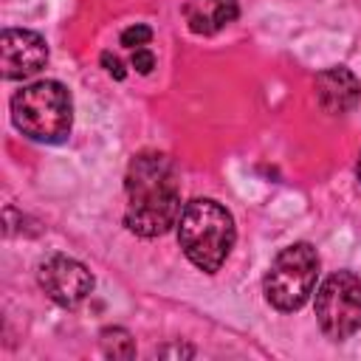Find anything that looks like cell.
Masks as SVG:
<instances>
[{"mask_svg":"<svg viewBox=\"0 0 361 361\" xmlns=\"http://www.w3.org/2000/svg\"><path fill=\"white\" fill-rule=\"evenodd\" d=\"M149 39H152V28L149 25H141V23H135V25H130V28L121 31V45H127V48H141Z\"/></svg>","mask_w":361,"mask_h":361,"instance_id":"11","label":"cell"},{"mask_svg":"<svg viewBox=\"0 0 361 361\" xmlns=\"http://www.w3.org/2000/svg\"><path fill=\"white\" fill-rule=\"evenodd\" d=\"M11 124L37 144H62L73 127L71 90L56 79L25 85L11 96Z\"/></svg>","mask_w":361,"mask_h":361,"instance_id":"3","label":"cell"},{"mask_svg":"<svg viewBox=\"0 0 361 361\" xmlns=\"http://www.w3.org/2000/svg\"><path fill=\"white\" fill-rule=\"evenodd\" d=\"M130 62H133V68L138 71V73H152V68H155V54L149 51V48H135L133 51V56H130Z\"/></svg>","mask_w":361,"mask_h":361,"instance_id":"12","label":"cell"},{"mask_svg":"<svg viewBox=\"0 0 361 361\" xmlns=\"http://www.w3.org/2000/svg\"><path fill=\"white\" fill-rule=\"evenodd\" d=\"M37 282L59 307H79L93 290V274L68 254H51L37 268Z\"/></svg>","mask_w":361,"mask_h":361,"instance_id":"6","label":"cell"},{"mask_svg":"<svg viewBox=\"0 0 361 361\" xmlns=\"http://www.w3.org/2000/svg\"><path fill=\"white\" fill-rule=\"evenodd\" d=\"M99 347H102V355L104 358H133L135 355V341L133 336L124 330V327H104L99 333Z\"/></svg>","mask_w":361,"mask_h":361,"instance_id":"10","label":"cell"},{"mask_svg":"<svg viewBox=\"0 0 361 361\" xmlns=\"http://www.w3.org/2000/svg\"><path fill=\"white\" fill-rule=\"evenodd\" d=\"M355 172H358V180H361V155H358V164H355Z\"/></svg>","mask_w":361,"mask_h":361,"instance_id":"15","label":"cell"},{"mask_svg":"<svg viewBox=\"0 0 361 361\" xmlns=\"http://www.w3.org/2000/svg\"><path fill=\"white\" fill-rule=\"evenodd\" d=\"M102 65H104V71H107L113 79H124V68H121V59H118V56H113L110 51H104V54H102Z\"/></svg>","mask_w":361,"mask_h":361,"instance_id":"13","label":"cell"},{"mask_svg":"<svg viewBox=\"0 0 361 361\" xmlns=\"http://www.w3.org/2000/svg\"><path fill=\"white\" fill-rule=\"evenodd\" d=\"M316 322L330 341H347L361 330V276L353 271L330 274L316 290Z\"/></svg>","mask_w":361,"mask_h":361,"instance_id":"5","label":"cell"},{"mask_svg":"<svg viewBox=\"0 0 361 361\" xmlns=\"http://www.w3.org/2000/svg\"><path fill=\"white\" fill-rule=\"evenodd\" d=\"M158 355H195L192 347H166V350H158Z\"/></svg>","mask_w":361,"mask_h":361,"instance_id":"14","label":"cell"},{"mask_svg":"<svg viewBox=\"0 0 361 361\" xmlns=\"http://www.w3.org/2000/svg\"><path fill=\"white\" fill-rule=\"evenodd\" d=\"M48 62V45L37 31L6 28L0 34V73L8 82L37 76Z\"/></svg>","mask_w":361,"mask_h":361,"instance_id":"7","label":"cell"},{"mask_svg":"<svg viewBox=\"0 0 361 361\" xmlns=\"http://www.w3.org/2000/svg\"><path fill=\"white\" fill-rule=\"evenodd\" d=\"M124 226L138 237H161L180 217V183L169 155L147 149L133 155L124 178Z\"/></svg>","mask_w":361,"mask_h":361,"instance_id":"1","label":"cell"},{"mask_svg":"<svg viewBox=\"0 0 361 361\" xmlns=\"http://www.w3.org/2000/svg\"><path fill=\"white\" fill-rule=\"evenodd\" d=\"M237 0H189L183 6V14H186V23L195 34H214L220 28H226L228 23L237 20Z\"/></svg>","mask_w":361,"mask_h":361,"instance_id":"9","label":"cell"},{"mask_svg":"<svg viewBox=\"0 0 361 361\" xmlns=\"http://www.w3.org/2000/svg\"><path fill=\"white\" fill-rule=\"evenodd\" d=\"M175 228H178L180 251L203 274H217L237 240L231 212L212 197L189 200Z\"/></svg>","mask_w":361,"mask_h":361,"instance_id":"2","label":"cell"},{"mask_svg":"<svg viewBox=\"0 0 361 361\" xmlns=\"http://www.w3.org/2000/svg\"><path fill=\"white\" fill-rule=\"evenodd\" d=\"M316 276H319V254L310 243H293L282 248L262 279L268 305L282 313L299 310L310 299L316 288Z\"/></svg>","mask_w":361,"mask_h":361,"instance_id":"4","label":"cell"},{"mask_svg":"<svg viewBox=\"0 0 361 361\" xmlns=\"http://www.w3.org/2000/svg\"><path fill=\"white\" fill-rule=\"evenodd\" d=\"M313 87H316L319 107L324 113H330V116H344V113L355 110V104L361 99V82L344 65L324 68L322 73H316V85Z\"/></svg>","mask_w":361,"mask_h":361,"instance_id":"8","label":"cell"}]
</instances>
